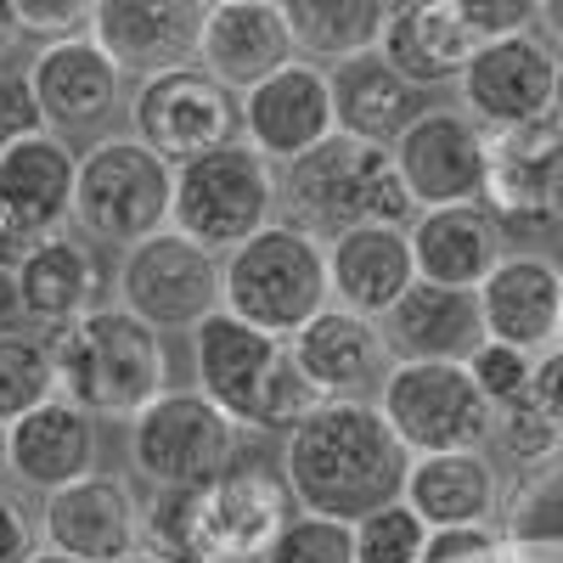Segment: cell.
Instances as JSON below:
<instances>
[{"mask_svg":"<svg viewBox=\"0 0 563 563\" xmlns=\"http://www.w3.org/2000/svg\"><path fill=\"white\" fill-rule=\"evenodd\" d=\"M411 451L372 400H321L282 451V479L316 519L361 525L406 496Z\"/></svg>","mask_w":563,"mask_h":563,"instance_id":"cell-1","label":"cell"},{"mask_svg":"<svg viewBox=\"0 0 563 563\" xmlns=\"http://www.w3.org/2000/svg\"><path fill=\"white\" fill-rule=\"evenodd\" d=\"M147 536L175 563H265L294 519V490L265 462H225L203 485H164L141 512Z\"/></svg>","mask_w":563,"mask_h":563,"instance_id":"cell-2","label":"cell"},{"mask_svg":"<svg viewBox=\"0 0 563 563\" xmlns=\"http://www.w3.org/2000/svg\"><path fill=\"white\" fill-rule=\"evenodd\" d=\"M192 372L198 389L238 422V429H282L294 434L321 406V389L299 372L294 344L265 327L231 316L225 305L192 327Z\"/></svg>","mask_w":563,"mask_h":563,"instance_id":"cell-3","label":"cell"},{"mask_svg":"<svg viewBox=\"0 0 563 563\" xmlns=\"http://www.w3.org/2000/svg\"><path fill=\"white\" fill-rule=\"evenodd\" d=\"M57 395L85 406L90 417H135L169 389V355L153 321L124 305H97L90 316L57 327L52 339Z\"/></svg>","mask_w":563,"mask_h":563,"instance_id":"cell-4","label":"cell"},{"mask_svg":"<svg viewBox=\"0 0 563 563\" xmlns=\"http://www.w3.org/2000/svg\"><path fill=\"white\" fill-rule=\"evenodd\" d=\"M288 198L305 225H333V238L350 225H411L422 214L400 180L395 147L344 130L288 164Z\"/></svg>","mask_w":563,"mask_h":563,"instance_id":"cell-5","label":"cell"},{"mask_svg":"<svg viewBox=\"0 0 563 563\" xmlns=\"http://www.w3.org/2000/svg\"><path fill=\"white\" fill-rule=\"evenodd\" d=\"M327 305H333L327 243H316L305 225L271 220L260 238L225 254V310L265 327V333L294 339Z\"/></svg>","mask_w":563,"mask_h":563,"instance_id":"cell-6","label":"cell"},{"mask_svg":"<svg viewBox=\"0 0 563 563\" xmlns=\"http://www.w3.org/2000/svg\"><path fill=\"white\" fill-rule=\"evenodd\" d=\"M175 214V164L153 153L141 135H108L79 153V192L74 220L97 243L135 249L158 238Z\"/></svg>","mask_w":563,"mask_h":563,"instance_id":"cell-7","label":"cell"},{"mask_svg":"<svg viewBox=\"0 0 563 563\" xmlns=\"http://www.w3.org/2000/svg\"><path fill=\"white\" fill-rule=\"evenodd\" d=\"M378 411L411 456L485 451L496 440V406L467 361H395L378 384Z\"/></svg>","mask_w":563,"mask_h":563,"instance_id":"cell-8","label":"cell"},{"mask_svg":"<svg viewBox=\"0 0 563 563\" xmlns=\"http://www.w3.org/2000/svg\"><path fill=\"white\" fill-rule=\"evenodd\" d=\"M276 220V175L271 158L249 141L175 164V214L169 225L203 249H243Z\"/></svg>","mask_w":563,"mask_h":563,"instance_id":"cell-9","label":"cell"},{"mask_svg":"<svg viewBox=\"0 0 563 563\" xmlns=\"http://www.w3.org/2000/svg\"><path fill=\"white\" fill-rule=\"evenodd\" d=\"M238 456V422L203 389H164L130 417V462L153 490L203 485Z\"/></svg>","mask_w":563,"mask_h":563,"instance_id":"cell-10","label":"cell"},{"mask_svg":"<svg viewBox=\"0 0 563 563\" xmlns=\"http://www.w3.org/2000/svg\"><path fill=\"white\" fill-rule=\"evenodd\" d=\"M119 305L135 310L141 321H153L158 333H169V327H198L225 305V265L214 260V249L164 225L158 238L124 249Z\"/></svg>","mask_w":563,"mask_h":563,"instance_id":"cell-11","label":"cell"},{"mask_svg":"<svg viewBox=\"0 0 563 563\" xmlns=\"http://www.w3.org/2000/svg\"><path fill=\"white\" fill-rule=\"evenodd\" d=\"M485 209L501 238H552L563 231V124L536 119L490 135Z\"/></svg>","mask_w":563,"mask_h":563,"instance_id":"cell-12","label":"cell"},{"mask_svg":"<svg viewBox=\"0 0 563 563\" xmlns=\"http://www.w3.org/2000/svg\"><path fill=\"white\" fill-rule=\"evenodd\" d=\"M135 135L169 164H192L203 153H220L238 141L243 108L231 102V90L209 68H164L147 74L135 90Z\"/></svg>","mask_w":563,"mask_h":563,"instance_id":"cell-13","label":"cell"},{"mask_svg":"<svg viewBox=\"0 0 563 563\" xmlns=\"http://www.w3.org/2000/svg\"><path fill=\"white\" fill-rule=\"evenodd\" d=\"M395 164L417 209H451V203H485V169H490V130L474 113L422 108L406 135L395 141Z\"/></svg>","mask_w":563,"mask_h":563,"instance_id":"cell-14","label":"cell"},{"mask_svg":"<svg viewBox=\"0 0 563 563\" xmlns=\"http://www.w3.org/2000/svg\"><path fill=\"white\" fill-rule=\"evenodd\" d=\"M462 90V113H474L490 135L496 130H519L536 119H552L558 102V57L536 34H507V40H485L479 57L467 63V74L456 79Z\"/></svg>","mask_w":563,"mask_h":563,"instance_id":"cell-15","label":"cell"},{"mask_svg":"<svg viewBox=\"0 0 563 563\" xmlns=\"http://www.w3.org/2000/svg\"><path fill=\"white\" fill-rule=\"evenodd\" d=\"M243 135H249V147H260L271 164H294L310 147H321L327 135H339L333 74H321L305 57L276 68L265 85H254L243 97Z\"/></svg>","mask_w":563,"mask_h":563,"instance_id":"cell-16","label":"cell"},{"mask_svg":"<svg viewBox=\"0 0 563 563\" xmlns=\"http://www.w3.org/2000/svg\"><path fill=\"white\" fill-rule=\"evenodd\" d=\"M288 344H294L299 372L321 389V400H361V389L384 384L395 366L389 333L372 316H355L344 305H327Z\"/></svg>","mask_w":563,"mask_h":563,"instance_id":"cell-17","label":"cell"},{"mask_svg":"<svg viewBox=\"0 0 563 563\" xmlns=\"http://www.w3.org/2000/svg\"><path fill=\"white\" fill-rule=\"evenodd\" d=\"M479 316H485V339L496 344H519L530 355L558 344V321H563V265L547 254H501V265L479 282Z\"/></svg>","mask_w":563,"mask_h":563,"instance_id":"cell-18","label":"cell"},{"mask_svg":"<svg viewBox=\"0 0 563 563\" xmlns=\"http://www.w3.org/2000/svg\"><path fill=\"white\" fill-rule=\"evenodd\" d=\"M198 57L225 90L249 97L254 85H265L276 68H288L299 57V45L276 0H225V7H209L203 18Z\"/></svg>","mask_w":563,"mask_h":563,"instance_id":"cell-19","label":"cell"},{"mask_svg":"<svg viewBox=\"0 0 563 563\" xmlns=\"http://www.w3.org/2000/svg\"><path fill=\"white\" fill-rule=\"evenodd\" d=\"M327 276H333V305L384 321L417 288V254L406 225H350L327 243Z\"/></svg>","mask_w":563,"mask_h":563,"instance_id":"cell-20","label":"cell"},{"mask_svg":"<svg viewBox=\"0 0 563 563\" xmlns=\"http://www.w3.org/2000/svg\"><path fill=\"white\" fill-rule=\"evenodd\" d=\"M479 29L462 18L456 0H406L395 7L378 57L411 85V90H434L467 74V63L479 57Z\"/></svg>","mask_w":563,"mask_h":563,"instance_id":"cell-21","label":"cell"},{"mask_svg":"<svg viewBox=\"0 0 563 563\" xmlns=\"http://www.w3.org/2000/svg\"><path fill=\"white\" fill-rule=\"evenodd\" d=\"M147 519L135 512L130 490L119 479H79L68 490L45 496V547H57L79 563H119L135 552V536Z\"/></svg>","mask_w":563,"mask_h":563,"instance_id":"cell-22","label":"cell"},{"mask_svg":"<svg viewBox=\"0 0 563 563\" xmlns=\"http://www.w3.org/2000/svg\"><path fill=\"white\" fill-rule=\"evenodd\" d=\"M74 192H79V153L63 135L40 130L0 153V209L34 238H52L74 220Z\"/></svg>","mask_w":563,"mask_h":563,"instance_id":"cell-23","label":"cell"},{"mask_svg":"<svg viewBox=\"0 0 563 563\" xmlns=\"http://www.w3.org/2000/svg\"><path fill=\"white\" fill-rule=\"evenodd\" d=\"M209 7L203 0H97V34L119 68H175L186 52H198Z\"/></svg>","mask_w":563,"mask_h":563,"instance_id":"cell-24","label":"cell"},{"mask_svg":"<svg viewBox=\"0 0 563 563\" xmlns=\"http://www.w3.org/2000/svg\"><path fill=\"white\" fill-rule=\"evenodd\" d=\"M411 254L417 276L440 282V288H474L501 265V225L490 220L485 203H451V209H422L411 225Z\"/></svg>","mask_w":563,"mask_h":563,"instance_id":"cell-25","label":"cell"},{"mask_svg":"<svg viewBox=\"0 0 563 563\" xmlns=\"http://www.w3.org/2000/svg\"><path fill=\"white\" fill-rule=\"evenodd\" d=\"M29 79L40 90L45 124H57V130H85L119 108V63L108 57V45L97 34L45 45Z\"/></svg>","mask_w":563,"mask_h":563,"instance_id":"cell-26","label":"cell"},{"mask_svg":"<svg viewBox=\"0 0 563 563\" xmlns=\"http://www.w3.org/2000/svg\"><path fill=\"white\" fill-rule=\"evenodd\" d=\"M97 467V417L74 400H45L40 411L12 422V474L29 490H68Z\"/></svg>","mask_w":563,"mask_h":563,"instance_id":"cell-27","label":"cell"},{"mask_svg":"<svg viewBox=\"0 0 563 563\" xmlns=\"http://www.w3.org/2000/svg\"><path fill=\"white\" fill-rule=\"evenodd\" d=\"M395 361H467L485 344V316L474 288H440V282H417V288L384 316Z\"/></svg>","mask_w":563,"mask_h":563,"instance_id":"cell-28","label":"cell"},{"mask_svg":"<svg viewBox=\"0 0 563 563\" xmlns=\"http://www.w3.org/2000/svg\"><path fill=\"white\" fill-rule=\"evenodd\" d=\"M18 276V310L29 321H45V327H68L79 316L97 310V294H102V265L90 249H79L74 238L52 231V238H40L23 265L12 271Z\"/></svg>","mask_w":563,"mask_h":563,"instance_id":"cell-29","label":"cell"},{"mask_svg":"<svg viewBox=\"0 0 563 563\" xmlns=\"http://www.w3.org/2000/svg\"><path fill=\"white\" fill-rule=\"evenodd\" d=\"M406 501L417 507V519L429 530L490 525L501 485H496V467L485 451H434V456H411Z\"/></svg>","mask_w":563,"mask_h":563,"instance_id":"cell-30","label":"cell"},{"mask_svg":"<svg viewBox=\"0 0 563 563\" xmlns=\"http://www.w3.org/2000/svg\"><path fill=\"white\" fill-rule=\"evenodd\" d=\"M417 90L378 57H350L333 68V113H339V130L344 135H361V141H378V147H395V141L406 135V124L422 113Z\"/></svg>","mask_w":563,"mask_h":563,"instance_id":"cell-31","label":"cell"},{"mask_svg":"<svg viewBox=\"0 0 563 563\" xmlns=\"http://www.w3.org/2000/svg\"><path fill=\"white\" fill-rule=\"evenodd\" d=\"M276 7L288 18L305 63H350L378 52L395 18L389 0H276Z\"/></svg>","mask_w":563,"mask_h":563,"instance_id":"cell-32","label":"cell"},{"mask_svg":"<svg viewBox=\"0 0 563 563\" xmlns=\"http://www.w3.org/2000/svg\"><path fill=\"white\" fill-rule=\"evenodd\" d=\"M45 400H57V361L52 339L29 333H0V422H12L40 411Z\"/></svg>","mask_w":563,"mask_h":563,"instance_id":"cell-33","label":"cell"},{"mask_svg":"<svg viewBox=\"0 0 563 563\" xmlns=\"http://www.w3.org/2000/svg\"><path fill=\"white\" fill-rule=\"evenodd\" d=\"M501 530L507 541H563V451L519 474L501 501Z\"/></svg>","mask_w":563,"mask_h":563,"instance_id":"cell-34","label":"cell"},{"mask_svg":"<svg viewBox=\"0 0 563 563\" xmlns=\"http://www.w3.org/2000/svg\"><path fill=\"white\" fill-rule=\"evenodd\" d=\"M422 552H429V525L406 496L355 525V563H422Z\"/></svg>","mask_w":563,"mask_h":563,"instance_id":"cell-35","label":"cell"},{"mask_svg":"<svg viewBox=\"0 0 563 563\" xmlns=\"http://www.w3.org/2000/svg\"><path fill=\"white\" fill-rule=\"evenodd\" d=\"M265 563H355V525L299 512V519H288V530L276 536Z\"/></svg>","mask_w":563,"mask_h":563,"instance_id":"cell-36","label":"cell"},{"mask_svg":"<svg viewBox=\"0 0 563 563\" xmlns=\"http://www.w3.org/2000/svg\"><path fill=\"white\" fill-rule=\"evenodd\" d=\"M496 445L519 462V467H541L547 456L563 451V429L536 406V395L496 406Z\"/></svg>","mask_w":563,"mask_h":563,"instance_id":"cell-37","label":"cell"},{"mask_svg":"<svg viewBox=\"0 0 563 563\" xmlns=\"http://www.w3.org/2000/svg\"><path fill=\"white\" fill-rule=\"evenodd\" d=\"M467 372H474V384L490 395V406H507V400H525V395H530V384H536V355L519 350V344L485 339L474 355H467Z\"/></svg>","mask_w":563,"mask_h":563,"instance_id":"cell-38","label":"cell"},{"mask_svg":"<svg viewBox=\"0 0 563 563\" xmlns=\"http://www.w3.org/2000/svg\"><path fill=\"white\" fill-rule=\"evenodd\" d=\"M422 563H512L507 530L490 525H451V530H429V552Z\"/></svg>","mask_w":563,"mask_h":563,"instance_id":"cell-39","label":"cell"},{"mask_svg":"<svg viewBox=\"0 0 563 563\" xmlns=\"http://www.w3.org/2000/svg\"><path fill=\"white\" fill-rule=\"evenodd\" d=\"M23 34H40L45 45L79 40L85 23H97V0H7Z\"/></svg>","mask_w":563,"mask_h":563,"instance_id":"cell-40","label":"cell"},{"mask_svg":"<svg viewBox=\"0 0 563 563\" xmlns=\"http://www.w3.org/2000/svg\"><path fill=\"white\" fill-rule=\"evenodd\" d=\"M52 130L45 124V108H40V90L29 74H0V153L18 147V141Z\"/></svg>","mask_w":563,"mask_h":563,"instance_id":"cell-41","label":"cell"},{"mask_svg":"<svg viewBox=\"0 0 563 563\" xmlns=\"http://www.w3.org/2000/svg\"><path fill=\"white\" fill-rule=\"evenodd\" d=\"M462 18L479 29V40H507V34H530L541 18V0H456Z\"/></svg>","mask_w":563,"mask_h":563,"instance_id":"cell-42","label":"cell"},{"mask_svg":"<svg viewBox=\"0 0 563 563\" xmlns=\"http://www.w3.org/2000/svg\"><path fill=\"white\" fill-rule=\"evenodd\" d=\"M34 558V519L18 496L0 490V563H29Z\"/></svg>","mask_w":563,"mask_h":563,"instance_id":"cell-43","label":"cell"},{"mask_svg":"<svg viewBox=\"0 0 563 563\" xmlns=\"http://www.w3.org/2000/svg\"><path fill=\"white\" fill-rule=\"evenodd\" d=\"M530 395H536V406L563 429V344H552V350L536 355V384H530Z\"/></svg>","mask_w":563,"mask_h":563,"instance_id":"cell-44","label":"cell"},{"mask_svg":"<svg viewBox=\"0 0 563 563\" xmlns=\"http://www.w3.org/2000/svg\"><path fill=\"white\" fill-rule=\"evenodd\" d=\"M34 243H40L34 231H23L7 209H0V271H18V265H23V254H29Z\"/></svg>","mask_w":563,"mask_h":563,"instance_id":"cell-45","label":"cell"},{"mask_svg":"<svg viewBox=\"0 0 563 563\" xmlns=\"http://www.w3.org/2000/svg\"><path fill=\"white\" fill-rule=\"evenodd\" d=\"M512 563H563V541H507Z\"/></svg>","mask_w":563,"mask_h":563,"instance_id":"cell-46","label":"cell"},{"mask_svg":"<svg viewBox=\"0 0 563 563\" xmlns=\"http://www.w3.org/2000/svg\"><path fill=\"white\" fill-rule=\"evenodd\" d=\"M541 23L552 40H563V0H541Z\"/></svg>","mask_w":563,"mask_h":563,"instance_id":"cell-47","label":"cell"},{"mask_svg":"<svg viewBox=\"0 0 563 563\" xmlns=\"http://www.w3.org/2000/svg\"><path fill=\"white\" fill-rule=\"evenodd\" d=\"M7 474H12V429L0 422V479H7Z\"/></svg>","mask_w":563,"mask_h":563,"instance_id":"cell-48","label":"cell"},{"mask_svg":"<svg viewBox=\"0 0 563 563\" xmlns=\"http://www.w3.org/2000/svg\"><path fill=\"white\" fill-rule=\"evenodd\" d=\"M119 563H175V558H164L158 547H135L130 558H119Z\"/></svg>","mask_w":563,"mask_h":563,"instance_id":"cell-49","label":"cell"},{"mask_svg":"<svg viewBox=\"0 0 563 563\" xmlns=\"http://www.w3.org/2000/svg\"><path fill=\"white\" fill-rule=\"evenodd\" d=\"M29 563H79V558H68V552H57V547H45V552H34Z\"/></svg>","mask_w":563,"mask_h":563,"instance_id":"cell-50","label":"cell"},{"mask_svg":"<svg viewBox=\"0 0 563 563\" xmlns=\"http://www.w3.org/2000/svg\"><path fill=\"white\" fill-rule=\"evenodd\" d=\"M552 119L563 124V57H558V102H552Z\"/></svg>","mask_w":563,"mask_h":563,"instance_id":"cell-51","label":"cell"},{"mask_svg":"<svg viewBox=\"0 0 563 563\" xmlns=\"http://www.w3.org/2000/svg\"><path fill=\"white\" fill-rule=\"evenodd\" d=\"M203 7H225V0H203Z\"/></svg>","mask_w":563,"mask_h":563,"instance_id":"cell-52","label":"cell"},{"mask_svg":"<svg viewBox=\"0 0 563 563\" xmlns=\"http://www.w3.org/2000/svg\"><path fill=\"white\" fill-rule=\"evenodd\" d=\"M558 344H563V321H558Z\"/></svg>","mask_w":563,"mask_h":563,"instance_id":"cell-53","label":"cell"}]
</instances>
